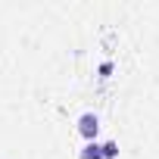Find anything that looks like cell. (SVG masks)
Masks as SVG:
<instances>
[{"mask_svg": "<svg viewBox=\"0 0 159 159\" xmlns=\"http://www.w3.org/2000/svg\"><path fill=\"white\" fill-rule=\"evenodd\" d=\"M81 159H103V150H100V143H97V140H91V143L81 150Z\"/></svg>", "mask_w": 159, "mask_h": 159, "instance_id": "obj_2", "label": "cell"}, {"mask_svg": "<svg viewBox=\"0 0 159 159\" xmlns=\"http://www.w3.org/2000/svg\"><path fill=\"white\" fill-rule=\"evenodd\" d=\"M100 150H103V159H116V156H119V143H116V140L100 143Z\"/></svg>", "mask_w": 159, "mask_h": 159, "instance_id": "obj_3", "label": "cell"}, {"mask_svg": "<svg viewBox=\"0 0 159 159\" xmlns=\"http://www.w3.org/2000/svg\"><path fill=\"white\" fill-rule=\"evenodd\" d=\"M97 131H100V119H97L94 112H84L81 119H78V134H81L88 143L97 137Z\"/></svg>", "mask_w": 159, "mask_h": 159, "instance_id": "obj_1", "label": "cell"}]
</instances>
